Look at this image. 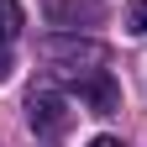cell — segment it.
Instances as JSON below:
<instances>
[{
    "mask_svg": "<svg viewBox=\"0 0 147 147\" xmlns=\"http://www.w3.org/2000/svg\"><path fill=\"white\" fill-rule=\"evenodd\" d=\"M26 121H32L37 137H58V131H68V89H58V84H37L32 95H26Z\"/></svg>",
    "mask_w": 147,
    "mask_h": 147,
    "instance_id": "6da1fadb",
    "label": "cell"
},
{
    "mask_svg": "<svg viewBox=\"0 0 147 147\" xmlns=\"http://www.w3.org/2000/svg\"><path fill=\"white\" fill-rule=\"evenodd\" d=\"M74 95H79L95 116H110V110L121 105V89L110 84V74L105 68H89V74H74Z\"/></svg>",
    "mask_w": 147,
    "mask_h": 147,
    "instance_id": "7a4b0ae2",
    "label": "cell"
},
{
    "mask_svg": "<svg viewBox=\"0 0 147 147\" xmlns=\"http://www.w3.org/2000/svg\"><path fill=\"white\" fill-rule=\"evenodd\" d=\"M26 26V16H21V5L16 0H0V42H11L16 32Z\"/></svg>",
    "mask_w": 147,
    "mask_h": 147,
    "instance_id": "3957f363",
    "label": "cell"
},
{
    "mask_svg": "<svg viewBox=\"0 0 147 147\" xmlns=\"http://www.w3.org/2000/svg\"><path fill=\"white\" fill-rule=\"evenodd\" d=\"M126 26H131V32H147V0H131V5H126Z\"/></svg>",
    "mask_w": 147,
    "mask_h": 147,
    "instance_id": "277c9868",
    "label": "cell"
},
{
    "mask_svg": "<svg viewBox=\"0 0 147 147\" xmlns=\"http://www.w3.org/2000/svg\"><path fill=\"white\" fill-rule=\"evenodd\" d=\"M11 79V42H0V84Z\"/></svg>",
    "mask_w": 147,
    "mask_h": 147,
    "instance_id": "5b68a950",
    "label": "cell"
},
{
    "mask_svg": "<svg viewBox=\"0 0 147 147\" xmlns=\"http://www.w3.org/2000/svg\"><path fill=\"white\" fill-rule=\"evenodd\" d=\"M89 147H121L116 137H95V142H89Z\"/></svg>",
    "mask_w": 147,
    "mask_h": 147,
    "instance_id": "8992f818",
    "label": "cell"
}]
</instances>
